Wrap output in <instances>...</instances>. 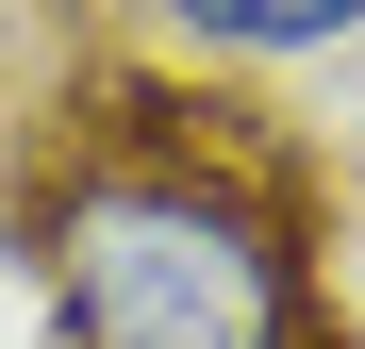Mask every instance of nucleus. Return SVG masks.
Listing matches in <instances>:
<instances>
[{
    "instance_id": "nucleus-1",
    "label": "nucleus",
    "mask_w": 365,
    "mask_h": 349,
    "mask_svg": "<svg viewBox=\"0 0 365 349\" xmlns=\"http://www.w3.org/2000/svg\"><path fill=\"white\" fill-rule=\"evenodd\" d=\"M50 349H349L332 183L266 100L182 67H83L0 183Z\"/></svg>"
},
{
    "instance_id": "nucleus-2",
    "label": "nucleus",
    "mask_w": 365,
    "mask_h": 349,
    "mask_svg": "<svg viewBox=\"0 0 365 349\" xmlns=\"http://www.w3.org/2000/svg\"><path fill=\"white\" fill-rule=\"evenodd\" d=\"M150 34L182 67H316L365 34V0H150Z\"/></svg>"
},
{
    "instance_id": "nucleus-3",
    "label": "nucleus",
    "mask_w": 365,
    "mask_h": 349,
    "mask_svg": "<svg viewBox=\"0 0 365 349\" xmlns=\"http://www.w3.org/2000/svg\"><path fill=\"white\" fill-rule=\"evenodd\" d=\"M0 183H17V116H0Z\"/></svg>"
}]
</instances>
